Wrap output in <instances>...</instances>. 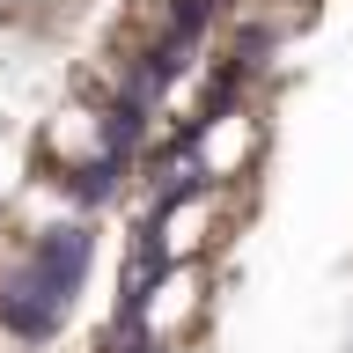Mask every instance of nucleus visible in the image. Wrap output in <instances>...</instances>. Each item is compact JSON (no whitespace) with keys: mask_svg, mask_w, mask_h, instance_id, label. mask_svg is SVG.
<instances>
[{"mask_svg":"<svg viewBox=\"0 0 353 353\" xmlns=\"http://www.w3.org/2000/svg\"><path fill=\"white\" fill-rule=\"evenodd\" d=\"M148 353H184V346H148Z\"/></svg>","mask_w":353,"mask_h":353,"instance_id":"nucleus-4","label":"nucleus"},{"mask_svg":"<svg viewBox=\"0 0 353 353\" xmlns=\"http://www.w3.org/2000/svg\"><path fill=\"white\" fill-rule=\"evenodd\" d=\"M110 140H118V125H110L96 103H66V110H52V125H44V148H52V162H59L66 176L96 170L110 154Z\"/></svg>","mask_w":353,"mask_h":353,"instance_id":"nucleus-3","label":"nucleus"},{"mask_svg":"<svg viewBox=\"0 0 353 353\" xmlns=\"http://www.w3.org/2000/svg\"><path fill=\"white\" fill-rule=\"evenodd\" d=\"M206 316V265H162L148 294L132 302V331L140 346H184Z\"/></svg>","mask_w":353,"mask_h":353,"instance_id":"nucleus-2","label":"nucleus"},{"mask_svg":"<svg viewBox=\"0 0 353 353\" xmlns=\"http://www.w3.org/2000/svg\"><path fill=\"white\" fill-rule=\"evenodd\" d=\"M228 214H236V192H228V184H184V192L154 214V250H162V265H206V250H221V236H228Z\"/></svg>","mask_w":353,"mask_h":353,"instance_id":"nucleus-1","label":"nucleus"}]
</instances>
